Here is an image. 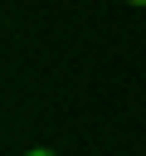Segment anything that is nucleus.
I'll return each instance as SVG.
<instances>
[{
    "instance_id": "obj_1",
    "label": "nucleus",
    "mask_w": 146,
    "mask_h": 156,
    "mask_svg": "<svg viewBox=\"0 0 146 156\" xmlns=\"http://www.w3.org/2000/svg\"><path fill=\"white\" fill-rule=\"evenodd\" d=\"M24 156H54V151H44V146H34V151H24Z\"/></svg>"
},
{
    "instance_id": "obj_2",
    "label": "nucleus",
    "mask_w": 146,
    "mask_h": 156,
    "mask_svg": "<svg viewBox=\"0 0 146 156\" xmlns=\"http://www.w3.org/2000/svg\"><path fill=\"white\" fill-rule=\"evenodd\" d=\"M127 5H136V10H141V5H146V0H127Z\"/></svg>"
}]
</instances>
